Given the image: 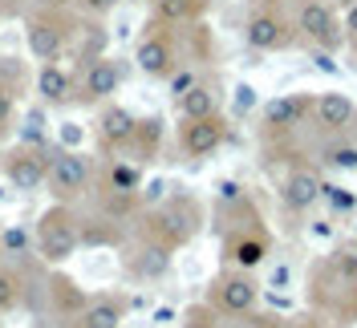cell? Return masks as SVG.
Wrapping results in <instances>:
<instances>
[{"label":"cell","instance_id":"cell-1","mask_svg":"<svg viewBox=\"0 0 357 328\" xmlns=\"http://www.w3.org/2000/svg\"><path fill=\"white\" fill-rule=\"evenodd\" d=\"M199 227H203V207H199V198H191V195H171V198H162L158 207H151V211L142 215L138 235H142L146 243L167 247V251H178V247H187V243L199 235Z\"/></svg>","mask_w":357,"mask_h":328},{"label":"cell","instance_id":"cell-2","mask_svg":"<svg viewBox=\"0 0 357 328\" xmlns=\"http://www.w3.org/2000/svg\"><path fill=\"white\" fill-rule=\"evenodd\" d=\"M77 17L69 8H33L24 17V45L37 61H61L66 49L77 41Z\"/></svg>","mask_w":357,"mask_h":328},{"label":"cell","instance_id":"cell-3","mask_svg":"<svg viewBox=\"0 0 357 328\" xmlns=\"http://www.w3.org/2000/svg\"><path fill=\"white\" fill-rule=\"evenodd\" d=\"M82 247V219L73 215L69 203H53L41 219H37V251L45 263H66L73 251Z\"/></svg>","mask_w":357,"mask_h":328},{"label":"cell","instance_id":"cell-4","mask_svg":"<svg viewBox=\"0 0 357 328\" xmlns=\"http://www.w3.org/2000/svg\"><path fill=\"white\" fill-rule=\"evenodd\" d=\"M89 175H93V166H89V158L82 150H73V146H53V150H49L45 187H49L53 203H73V198H82L86 187H89Z\"/></svg>","mask_w":357,"mask_h":328},{"label":"cell","instance_id":"cell-5","mask_svg":"<svg viewBox=\"0 0 357 328\" xmlns=\"http://www.w3.org/2000/svg\"><path fill=\"white\" fill-rule=\"evenodd\" d=\"M134 61H138V69H142L146 77L167 81L178 69V41H175V33H171V24H162V21L151 17V21H146V33L138 37Z\"/></svg>","mask_w":357,"mask_h":328},{"label":"cell","instance_id":"cell-6","mask_svg":"<svg viewBox=\"0 0 357 328\" xmlns=\"http://www.w3.org/2000/svg\"><path fill=\"white\" fill-rule=\"evenodd\" d=\"M296 37L301 41L317 45V49H325V53H337L341 41H345V29L337 21L333 4L329 0H301V8H296Z\"/></svg>","mask_w":357,"mask_h":328},{"label":"cell","instance_id":"cell-7","mask_svg":"<svg viewBox=\"0 0 357 328\" xmlns=\"http://www.w3.org/2000/svg\"><path fill=\"white\" fill-rule=\"evenodd\" d=\"M312 102H317V93H280V97H272L260 109V130H264V138H272V142L292 138L296 126L312 122Z\"/></svg>","mask_w":357,"mask_h":328},{"label":"cell","instance_id":"cell-8","mask_svg":"<svg viewBox=\"0 0 357 328\" xmlns=\"http://www.w3.org/2000/svg\"><path fill=\"white\" fill-rule=\"evenodd\" d=\"M244 41L256 53H280L296 41V24L280 13V4H260L244 24Z\"/></svg>","mask_w":357,"mask_h":328},{"label":"cell","instance_id":"cell-9","mask_svg":"<svg viewBox=\"0 0 357 328\" xmlns=\"http://www.w3.org/2000/svg\"><path fill=\"white\" fill-rule=\"evenodd\" d=\"M268 247H272V240H268L264 223L256 219V207H252L248 223H236V227L227 231V240H223V256H227L231 267L252 272V267H260V263L268 260Z\"/></svg>","mask_w":357,"mask_h":328},{"label":"cell","instance_id":"cell-10","mask_svg":"<svg viewBox=\"0 0 357 328\" xmlns=\"http://www.w3.org/2000/svg\"><path fill=\"white\" fill-rule=\"evenodd\" d=\"M122 86V65L114 57H93L82 65L77 73V86H73V102H86V106H106Z\"/></svg>","mask_w":357,"mask_h":328},{"label":"cell","instance_id":"cell-11","mask_svg":"<svg viewBox=\"0 0 357 328\" xmlns=\"http://www.w3.org/2000/svg\"><path fill=\"white\" fill-rule=\"evenodd\" d=\"M49 150L53 146H13V150L0 158V171L8 175V182L17 187V191H37L45 187V175H49Z\"/></svg>","mask_w":357,"mask_h":328},{"label":"cell","instance_id":"cell-12","mask_svg":"<svg viewBox=\"0 0 357 328\" xmlns=\"http://www.w3.org/2000/svg\"><path fill=\"white\" fill-rule=\"evenodd\" d=\"M256 300H260V284L240 267L215 276V284H211V308L223 316H248L256 308Z\"/></svg>","mask_w":357,"mask_h":328},{"label":"cell","instance_id":"cell-13","mask_svg":"<svg viewBox=\"0 0 357 328\" xmlns=\"http://www.w3.org/2000/svg\"><path fill=\"white\" fill-rule=\"evenodd\" d=\"M223 142H227V122L220 114H211V118H183V126H178V150L187 158H211Z\"/></svg>","mask_w":357,"mask_h":328},{"label":"cell","instance_id":"cell-14","mask_svg":"<svg viewBox=\"0 0 357 328\" xmlns=\"http://www.w3.org/2000/svg\"><path fill=\"white\" fill-rule=\"evenodd\" d=\"M280 198L289 211H312L321 203V175L312 171L309 162H292L289 175H284V187H280Z\"/></svg>","mask_w":357,"mask_h":328},{"label":"cell","instance_id":"cell-15","mask_svg":"<svg viewBox=\"0 0 357 328\" xmlns=\"http://www.w3.org/2000/svg\"><path fill=\"white\" fill-rule=\"evenodd\" d=\"M134 118L126 106H118V102H106L102 106V114H98V142H102V150H126V142H130V134H134Z\"/></svg>","mask_w":357,"mask_h":328},{"label":"cell","instance_id":"cell-16","mask_svg":"<svg viewBox=\"0 0 357 328\" xmlns=\"http://www.w3.org/2000/svg\"><path fill=\"white\" fill-rule=\"evenodd\" d=\"M354 102L345 97V93H317V102H312V126H321V130L329 134H349L354 126Z\"/></svg>","mask_w":357,"mask_h":328},{"label":"cell","instance_id":"cell-17","mask_svg":"<svg viewBox=\"0 0 357 328\" xmlns=\"http://www.w3.org/2000/svg\"><path fill=\"white\" fill-rule=\"evenodd\" d=\"M73 86H77V77L61 69L57 61H45L41 73H37V93H41L45 106H66L73 102Z\"/></svg>","mask_w":357,"mask_h":328},{"label":"cell","instance_id":"cell-18","mask_svg":"<svg viewBox=\"0 0 357 328\" xmlns=\"http://www.w3.org/2000/svg\"><path fill=\"white\" fill-rule=\"evenodd\" d=\"M211 0H151V17L162 24H199Z\"/></svg>","mask_w":357,"mask_h":328},{"label":"cell","instance_id":"cell-19","mask_svg":"<svg viewBox=\"0 0 357 328\" xmlns=\"http://www.w3.org/2000/svg\"><path fill=\"white\" fill-rule=\"evenodd\" d=\"M102 191L138 195L142 191V162H134V158H110L106 171H102Z\"/></svg>","mask_w":357,"mask_h":328},{"label":"cell","instance_id":"cell-20","mask_svg":"<svg viewBox=\"0 0 357 328\" xmlns=\"http://www.w3.org/2000/svg\"><path fill=\"white\" fill-rule=\"evenodd\" d=\"M175 102H178V114L183 118H211V114H220V89L207 86V81H195Z\"/></svg>","mask_w":357,"mask_h":328},{"label":"cell","instance_id":"cell-21","mask_svg":"<svg viewBox=\"0 0 357 328\" xmlns=\"http://www.w3.org/2000/svg\"><path fill=\"white\" fill-rule=\"evenodd\" d=\"M122 316H126V304L118 296H98L86 304L77 320H82V328H122Z\"/></svg>","mask_w":357,"mask_h":328},{"label":"cell","instance_id":"cell-22","mask_svg":"<svg viewBox=\"0 0 357 328\" xmlns=\"http://www.w3.org/2000/svg\"><path fill=\"white\" fill-rule=\"evenodd\" d=\"M158 142H162V118H138L126 150L134 154V162H146L158 154Z\"/></svg>","mask_w":357,"mask_h":328},{"label":"cell","instance_id":"cell-23","mask_svg":"<svg viewBox=\"0 0 357 328\" xmlns=\"http://www.w3.org/2000/svg\"><path fill=\"white\" fill-rule=\"evenodd\" d=\"M167 267H171V251H167V247H158V243L142 240L138 256H130V272H134V276H142V280H158Z\"/></svg>","mask_w":357,"mask_h":328},{"label":"cell","instance_id":"cell-24","mask_svg":"<svg viewBox=\"0 0 357 328\" xmlns=\"http://www.w3.org/2000/svg\"><path fill=\"white\" fill-rule=\"evenodd\" d=\"M321 162L333 171H357V138L354 134H333L321 146Z\"/></svg>","mask_w":357,"mask_h":328},{"label":"cell","instance_id":"cell-25","mask_svg":"<svg viewBox=\"0 0 357 328\" xmlns=\"http://www.w3.org/2000/svg\"><path fill=\"white\" fill-rule=\"evenodd\" d=\"M49 296H53V304L61 308V312H73V316H82L86 304H89L86 292L73 284L69 276H53V280H49Z\"/></svg>","mask_w":357,"mask_h":328},{"label":"cell","instance_id":"cell-26","mask_svg":"<svg viewBox=\"0 0 357 328\" xmlns=\"http://www.w3.org/2000/svg\"><path fill=\"white\" fill-rule=\"evenodd\" d=\"M321 198L337 211H354L357 207V195H349V187H341V182H321Z\"/></svg>","mask_w":357,"mask_h":328},{"label":"cell","instance_id":"cell-27","mask_svg":"<svg viewBox=\"0 0 357 328\" xmlns=\"http://www.w3.org/2000/svg\"><path fill=\"white\" fill-rule=\"evenodd\" d=\"M17 300H21V280H17V272L0 267V312L17 308Z\"/></svg>","mask_w":357,"mask_h":328},{"label":"cell","instance_id":"cell-28","mask_svg":"<svg viewBox=\"0 0 357 328\" xmlns=\"http://www.w3.org/2000/svg\"><path fill=\"white\" fill-rule=\"evenodd\" d=\"M118 4H122V0H73V8H77L86 21H102V17H110Z\"/></svg>","mask_w":357,"mask_h":328},{"label":"cell","instance_id":"cell-29","mask_svg":"<svg viewBox=\"0 0 357 328\" xmlns=\"http://www.w3.org/2000/svg\"><path fill=\"white\" fill-rule=\"evenodd\" d=\"M13 114H17V89L0 81V134L13 126Z\"/></svg>","mask_w":357,"mask_h":328},{"label":"cell","instance_id":"cell-30","mask_svg":"<svg viewBox=\"0 0 357 328\" xmlns=\"http://www.w3.org/2000/svg\"><path fill=\"white\" fill-rule=\"evenodd\" d=\"M167 81H171V93H175V97H183L187 89L199 81V73H195V69H175V73H171Z\"/></svg>","mask_w":357,"mask_h":328},{"label":"cell","instance_id":"cell-31","mask_svg":"<svg viewBox=\"0 0 357 328\" xmlns=\"http://www.w3.org/2000/svg\"><path fill=\"white\" fill-rule=\"evenodd\" d=\"M24 247H29V235L21 227H4V256H21Z\"/></svg>","mask_w":357,"mask_h":328},{"label":"cell","instance_id":"cell-32","mask_svg":"<svg viewBox=\"0 0 357 328\" xmlns=\"http://www.w3.org/2000/svg\"><path fill=\"white\" fill-rule=\"evenodd\" d=\"M187 328H215V312L211 308H191L187 312Z\"/></svg>","mask_w":357,"mask_h":328},{"label":"cell","instance_id":"cell-33","mask_svg":"<svg viewBox=\"0 0 357 328\" xmlns=\"http://www.w3.org/2000/svg\"><path fill=\"white\" fill-rule=\"evenodd\" d=\"M341 29H345V41L357 49V0L354 4H345V21H341Z\"/></svg>","mask_w":357,"mask_h":328},{"label":"cell","instance_id":"cell-34","mask_svg":"<svg viewBox=\"0 0 357 328\" xmlns=\"http://www.w3.org/2000/svg\"><path fill=\"white\" fill-rule=\"evenodd\" d=\"M24 0H0V17H21Z\"/></svg>","mask_w":357,"mask_h":328},{"label":"cell","instance_id":"cell-35","mask_svg":"<svg viewBox=\"0 0 357 328\" xmlns=\"http://www.w3.org/2000/svg\"><path fill=\"white\" fill-rule=\"evenodd\" d=\"M236 93H240V109H248L252 102H256V89H252V86H240Z\"/></svg>","mask_w":357,"mask_h":328},{"label":"cell","instance_id":"cell-36","mask_svg":"<svg viewBox=\"0 0 357 328\" xmlns=\"http://www.w3.org/2000/svg\"><path fill=\"white\" fill-rule=\"evenodd\" d=\"M349 320H357V284H354V292H349V304H345V325Z\"/></svg>","mask_w":357,"mask_h":328},{"label":"cell","instance_id":"cell-37","mask_svg":"<svg viewBox=\"0 0 357 328\" xmlns=\"http://www.w3.org/2000/svg\"><path fill=\"white\" fill-rule=\"evenodd\" d=\"M37 8H73V0H33Z\"/></svg>","mask_w":357,"mask_h":328},{"label":"cell","instance_id":"cell-38","mask_svg":"<svg viewBox=\"0 0 357 328\" xmlns=\"http://www.w3.org/2000/svg\"><path fill=\"white\" fill-rule=\"evenodd\" d=\"M61 138H66V146H73V142L82 138V130H77V126H66V130H61Z\"/></svg>","mask_w":357,"mask_h":328},{"label":"cell","instance_id":"cell-39","mask_svg":"<svg viewBox=\"0 0 357 328\" xmlns=\"http://www.w3.org/2000/svg\"><path fill=\"white\" fill-rule=\"evenodd\" d=\"M0 256H4V223H0Z\"/></svg>","mask_w":357,"mask_h":328},{"label":"cell","instance_id":"cell-40","mask_svg":"<svg viewBox=\"0 0 357 328\" xmlns=\"http://www.w3.org/2000/svg\"><path fill=\"white\" fill-rule=\"evenodd\" d=\"M349 134H354V138H357V109H354V126H349Z\"/></svg>","mask_w":357,"mask_h":328},{"label":"cell","instance_id":"cell-41","mask_svg":"<svg viewBox=\"0 0 357 328\" xmlns=\"http://www.w3.org/2000/svg\"><path fill=\"white\" fill-rule=\"evenodd\" d=\"M264 4H284V0H264Z\"/></svg>","mask_w":357,"mask_h":328},{"label":"cell","instance_id":"cell-42","mask_svg":"<svg viewBox=\"0 0 357 328\" xmlns=\"http://www.w3.org/2000/svg\"><path fill=\"white\" fill-rule=\"evenodd\" d=\"M305 328H321V325H305Z\"/></svg>","mask_w":357,"mask_h":328}]
</instances>
